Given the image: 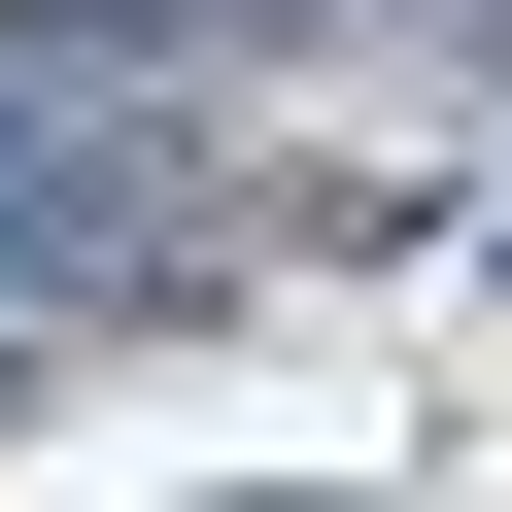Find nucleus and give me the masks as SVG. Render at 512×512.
I'll return each instance as SVG.
<instances>
[{
    "label": "nucleus",
    "mask_w": 512,
    "mask_h": 512,
    "mask_svg": "<svg viewBox=\"0 0 512 512\" xmlns=\"http://www.w3.org/2000/svg\"><path fill=\"white\" fill-rule=\"evenodd\" d=\"M137 274H205V137L137 103V35H0V308H137Z\"/></svg>",
    "instance_id": "f257e3e1"
}]
</instances>
